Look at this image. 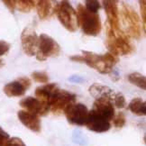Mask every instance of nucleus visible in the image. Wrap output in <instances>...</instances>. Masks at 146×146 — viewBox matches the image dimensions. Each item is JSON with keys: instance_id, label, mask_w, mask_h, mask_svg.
<instances>
[{"instance_id": "nucleus-32", "label": "nucleus", "mask_w": 146, "mask_h": 146, "mask_svg": "<svg viewBox=\"0 0 146 146\" xmlns=\"http://www.w3.org/2000/svg\"><path fill=\"white\" fill-rule=\"evenodd\" d=\"M70 59L73 61H76V62L84 63V59L82 57V55H74V56H71Z\"/></svg>"}, {"instance_id": "nucleus-7", "label": "nucleus", "mask_w": 146, "mask_h": 146, "mask_svg": "<svg viewBox=\"0 0 146 146\" xmlns=\"http://www.w3.org/2000/svg\"><path fill=\"white\" fill-rule=\"evenodd\" d=\"M76 103V95L58 88L50 101V110L53 113H60L71 104Z\"/></svg>"}, {"instance_id": "nucleus-5", "label": "nucleus", "mask_w": 146, "mask_h": 146, "mask_svg": "<svg viewBox=\"0 0 146 146\" xmlns=\"http://www.w3.org/2000/svg\"><path fill=\"white\" fill-rule=\"evenodd\" d=\"M58 19L67 30L74 33L78 28V21L76 10L68 1H61L59 5L57 10Z\"/></svg>"}, {"instance_id": "nucleus-25", "label": "nucleus", "mask_w": 146, "mask_h": 146, "mask_svg": "<svg viewBox=\"0 0 146 146\" xmlns=\"http://www.w3.org/2000/svg\"><path fill=\"white\" fill-rule=\"evenodd\" d=\"M113 120H114V125L116 128H122L125 125V122H126L125 115H123V113H122V112L118 113V115L116 116H114Z\"/></svg>"}, {"instance_id": "nucleus-17", "label": "nucleus", "mask_w": 146, "mask_h": 146, "mask_svg": "<svg viewBox=\"0 0 146 146\" xmlns=\"http://www.w3.org/2000/svg\"><path fill=\"white\" fill-rule=\"evenodd\" d=\"M18 118L23 125L31 131L39 133L41 131V120L36 115H33L25 110L18 112Z\"/></svg>"}, {"instance_id": "nucleus-21", "label": "nucleus", "mask_w": 146, "mask_h": 146, "mask_svg": "<svg viewBox=\"0 0 146 146\" xmlns=\"http://www.w3.org/2000/svg\"><path fill=\"white\" fill-rule=\"evenodd\" d=\"M36 1L33 0H19L15 1V9L19 10L22 13H29L35 7Z\"/></svg>"}, {"instance_id": "nucleus-1", "label": "nucleus", "mask_w": 146, "mask_h": 146, "mask_svg": "<svg viewBox=\"0 0 146 146\" xmlns=\"http://www.w3.org/2000/svg\"><path fill=\"white\" fill-rule=\"evenodd\" d=\"M106 45L109 52L116 57L130 55L135 52V46L130 41V37L125 35L122 29L115 30L108 25H106Z\"/></svg>"}, {"instance_id": "nucleus-3", "label": "nucleus", "mask_w": 146, "mask_h": 146, "mask_svg": "<svg viewBox=\"0 0 146 146\" xmlns=\"http://www.w3.org/2000/svg\"><path fill=\"white\" fill-rule=\"evenodd\" d=\"M84 63L90 68L95 69L101 74H109L114 70V67L118 62V57L110 52L98 54L88 50H82Z\"/></svg>"}, {"instance_id": "nucleus-15", "label": "nucleus", "mask_w": 146, "mask_h": 146, "mask_svg": "<svg viewBox=\"0 0 146 146\" xmlns=\"http://www.w3.org/2000/svg\"><path fill=\"white\" fill-rule=\"evenodd\" d=\"M91 110L96 114L105 117L108 121L112 120L115 116L114 105L109 100H95Z\"/></svg>"}, {"instance_id": "nucleus-20", "label": "nucleus", "mask_w": 146, "mask_h": 146, "mask_svg": "<svg viewBox=\"0 0 146 146\" xmlns=\"http://www.w3.org/2000/svg\"><path fill=\"white\" fill-rule=\"evenodd\" d=\"M128 80L130 83L143 89V90L146 89V78L144 75L140 74L138 72H133L128 75Z\"/></svg>"}, {"instance_id": "nucleus-8", "label": "nucleus", "mask_w": 146, "mask_h": 146, "mask_svg": "<svg viewBox=\"0 0 146 146\" xmlns=\"http://www.w3.org/2000/svg\"><path fill=\"white\" fill-rule=\"evenodd\" d=\"M88 109L81 103H74L64 110V114L69 123L76 125H86L88 118Z\"/></svg>"}, {"instance_id": "nucleus-16", "label": "nucleus", "mask_w": 146, "mask_h": 146, "mask_svg": "<svg viewBox=\"0 0 146 146\" xmlns=\"http://www.w3.org/2000/svg\"><path fill=\"white\" fill-rule=\"evenodd\" d=\"M58 88L59 87L56 83H47L44 86L38 87L35 89V98L38 100H40L44 106L50 108V98Z\"/></svg>"}, {"instance_id": "nucleus-12", "label": "nucleus", "mask_w": 146, "mask_h": 146, "mask_svg": "<svg viewBox=\"0 0 146 146\" xmlns=\"http://www.w3.org/2000/svg\"><path fill=\"white\" fill-rule=\"evenodd\" d=\"M20 106L25 108L26 112L33 115H45L50 111V108L44 106L40 100L33 97H26L20 101Z\"/></svg>"}, {"instance_id": "nucleus-2", "label": "nucleus", "mask_w": 146, "mask_h": 146, "mask_svg": "<svg viewBox=\"0 0 146 146\" xmlns=\"http://www.w3.org/2000/svg\"><path fill=\"white\" fill-rule=\"evenodd\" d=\"M120 16L125 29L123 33L129 37H133L136 40L141 39L142 33L143 31L142 21L133 7L123 2L120 9Z\"/></svg>"}, {"instance_id": "nucleus-30", "label": "nucleus", "mask_w": 146, "mask_h": 146, "mask_svg": "<svg viewBox=\"0 0 146 146\" xmlns=\"http://www.w3.org/2000/svg\"><path fill=\"white\" fill-rule=\"evenodd\" d=\"M3 3L5 4V5L7 7L9 11L11 13H14L15 10V1H14V0H9V1H7V0H5V1H3Z\"/></svg>"}, {"instance_id": "nucleus-26", "label": "nucleus", "mask_w": 146, "mask_h": 146, "mask_svg": "<svg viewBox=\"0 0 146 146\" xmlns=\"http://www.w3.org/2000/svg\"><path fill=\"white\" fill-rule=\"evenodd\" d=\"M9 140H10L9 134L5 131H4L2 127L0 126V146H7Z\"/></svg>"}, {"instance_id": "nucleus-22", "label": "nucleus", "mask_w": 146, "mask_h": 146, "mask_svg": "<svg viewBox=\"0 0 146 146\" xmlns=\"http://www.w3.org/2000/svg\"><path fill=\"white\" fill-rule=\"evenodd\" d=\"M32 77L33 80L38 83L47 84L49 82V76L44 71H35L33 73H32Z\"/></svg>"}, {"instance_id": "nucleus-13", "label": "nucleus", "mask_w": 146, "mask_h": 146, "mask_svg": "<svg viewBox=\"0 0 146 146\" xmlns=\"http://www.w3.org/2000/svg\"><path fill=\"white\" fill-rule=\"evenodd\" d=\"M103 5L108 16V25L115 30L121 29L119 24V7L117 1L106 0L103 1Z\"/></svg>"}, {"instance_id": "nucleus-29", "label": "nucleus", "mask_w": 146, "mask_h": 146, "mask_svg": "<svg viewBox=\"0 0 146 146\" xmlns=\"http://www.w3.org/2000/svg\"><path fill=\"white\" fill-rule=\"evenodd\" d=\"M10 49V44L5 41L0 40V56L5 55Z\"/></svg>"}, {"instance_id": "nucleus-19", "label": "nucleus", "mask_w": 146, "mask_h": 146, "mask_svg": "<svg viewBox=\"0 0 146 146\" xmlns=\"http://www.w3.org/2000/svg\"><path fill=\"white\" fill-rule=\"evenodd\" d=\"M128 108L133 114L137 115H146V103L140 98H133L128 105Z\"/></svg>"}, {"instance_id": "nucleus-23", "label": "nucleus", "mask_w": 146, "mask_h": 146, "mask_svg": "<svg viewBox=\"0 0 146 146\" xmlns=\"http://www.w3.org/2000/svg\"><path fill=\"white\" fill-rule=\"evenodd\" d=\"M85 7L89 12L98 13V11L101 7V5L98 1H96V0H87L85 2Z\"/></svg>"}, {"instance_id": "nucleus-4", "label": "nucleus", "mask_w": 146, "mask_h": 146, "mask_svg": "<svg viewBox=\"0 0 146 146\" xmlns=\"http://www.w3.org/2000/svg\"><path fill=\"white\" fill-rule=\"evenodd\" d=\"M78 25L86 35L97 36L101 32V20L98 13H91L86 9L84 5L78 4L77 7Z\"/></svg>"}, {"instance_id": "nucleus-9", "label": "nucleus", "mask_w": 146, "mask_h": 146, "mask_svg": "<svg viewBox=\"0 0 146 146\" xmlns=\"http://www.w3.org/2000/svg\"><path fill=\"white\" fill-rule=\"evenodd\" d=\"M39 37L35 30L31 26H27L22 32L21 42L22 48L28 56H33L36 54L38 47Z\"/></svg>"}, {"instance_id": "nucleus-24", "label": "nucleus", "mask_w": 146, "mask_h": 146, "mask_svg": "<svg viewBox=\"0 0 146 146\" xmlns=\"http://www.w3.org/2000/svg\"><path fill=\"white\" fill-rule=\"evenodd\" d=\"M113 105L115 106L117 108H123L126 106V101L123 97V95L121 93H115L113 99Z\"/></svg>"}, {"instance_id": "nucleus-28", "label": "nucleus", "mask_w": 146, "mask_h": 146, "mask_svg": "<svg viewBox=\"0 0 146 146\" xmlns=\"http://www.w3.org/2000/svg\"><path fill=\"white\" fill-rule=\"evenodd\" d=\"M7 146H26L25 143L22 141V139L18 137H14L9 140Z\"/></svg>"}, {"instance_id": "nucleus-11", "label": "nucleus", "mask_w": 146, "mask_h": 146, "mask_svg": "<svg viewBox=\"0 0 146 146\" xmlns=\"http://www.w3.org/2000/svg\"><path fill=\"white\" fill-rule=\"evenodd\" d=\"M86 126L88 130L95 133H105L108 132L111 128L110 121L106 119L95 112L90 110L88 112V118L86 123Z\"/></svg>"}, {"instance_id": "nucleus-27", "label": "nucleus", "mask_w": 146, "mask_h": 146, "mask_svg": "<svg viewBox=\"0 0 146 146\" xmlns=\"http://www.w3.org/2000/svg\"><path fill=\"white\" fill-rule=\"evenodd\" d=\"M146 2L144 0L140 1V9H141V15H142V21H143V29L145 32V22H146Z\"/></svg>"}, {"instance_id": "nucleus-14", "label": "nucleus", "mask_w": 146, "mask_h": 146, "mask_svg": "<svg viewBox=\"0 0 146 146\" xmlns=\"http://www.w3.org/2000/svg\"><path fill=\"white\" fill-rule=\"evenodd\" d=\"M88 91L95 100H109L113 103L115 91L108 86L95 83L88 88Z\"/></svg>"}, {"instance_id": "nucleus-6", "label": "nucleus", "mask_w": 146, "mask_h": 146, "mask_svg": "<svg viewBox=\"0 0 146 146\" xmlns=\"http://www.w3.org/2000/svg\"><path fill=\"white\" fill-rule=\"evenodd\" d=\"M60 52V47L59 43L53 38L42 33L39 36L38 47L36 52V59L40 61L46 60L48 58L56 57Z\"/></svg>"}, {"instance_id": "nucleus-33", "label": "nucleus", "mask_w": 146, "mask_h": 146, "mask_svg": "<svg viewBox=\"0 0 146 146\" xmlns=\"http://www.w3.org/2000/svg\"><path fill=\"white\" fill-rule=\"evenodd\" d=\"M3 66H4V60H0V69H1Z\"/></svg>"}, {"instance_id": "nucleus-10", "label": "nucleus", "mask_w": 146, "mask_h": 146, "mask_svg": "<svg viewBox=\"0 0 146 146\" xmlns=\"http://www.w3.org/2000/svg\"><path fill=\"white\" fill-rule=\"evenodd\" d=\"M31 86V80L26 77H21L18 80L7 83L3 88L4 93L9 98L22 97Z\"/></svg>"}, {"instance_id": "nucleus-18", "label": "nucleus", "mask_w": 146, "mask_h": 146, "mask_svg": "<svg viewBox=\"0 0 146 146\" xmlns=\"http://www.w3.org/2000/svg\"><path fill=\"white\" fill-rule=\"evenodd\" d=\"M36 9L39 17L42 20H45L50 17L57 10L58 5H56L55 2L47 1V0H41V1L36 2Z\"/></svg>"}, {"instance_id": "nucleus-31", "label": "nucleus", "mask_w": 146, "mask_h": 146, "mask_svg": "<svg viewBox=\"0 0 146 146\" xmlns=\"http://www.w3.org/2000/svg\"><path fill=\"white\" fill-rule=\"evenodd\" d=\"M69 80L72 83H82L85 81V80L82 78V77H80V76H71L69 78Z\"/></svg>"}]
</instances>
